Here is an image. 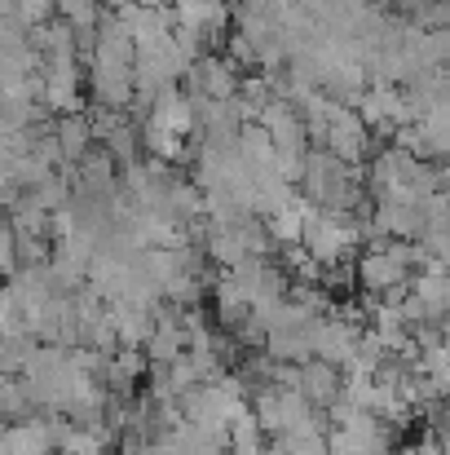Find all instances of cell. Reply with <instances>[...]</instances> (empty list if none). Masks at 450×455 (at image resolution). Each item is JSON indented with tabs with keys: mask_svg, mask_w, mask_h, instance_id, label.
<instances>
[{
	"mask_svg": "<svg viewBox=\"0 0 450 455\" xmlns=\"http://www.w3.org/2000/svg\"><path fill=\"white\" fill-rule=\"evenodd\" d=\"M398 455H442V447H438V438H420V443H407Z\"/></svg>",
	"mask_w": 450,
	"mask_h": 455,
	"instance_id": "obj_9",
	"label": "cell"
},
{
	"mask_svg": "<svg viewBox=\"0 0 450 455\" xmlns=\"http://www.w3.org/2000/svg\"><path fill=\"white\" fill-rule=\"evenodd\" d=\"M309 212H313V208L296 195L288 208H279V212H270V217H265V230H270L274 248H296L300 239H304V221H309Z\"/></svg>",
	"mask_w": 450,
	"mask_h": 455,
	"instance_id": "obj_5",
	"label": "cell"
},
{
	"mask_svg": "<svg viewBox=\"0 0 450 455\" xmlns=\"http://www.w3.org/2000/svg\"><path fill=\"white\" fill-rule=\"evenodd\" d=\"M181 80H186V93H190L194 102H230V98H239V84H243L239 67H234L225 53H203V58H194Z\"/></svg>",
	"mask_w": 450,
	"mask_h": 455,
	"instance_id": "obj_1",
	"label": "cell"
},
{
	"mask_svg": "<svg viewBox=\"0 0 450 455\" xmlns=\"http://www.w3.org/2000/svg\"><path fill=\"white\" fill-rule=\"evenodd\" d=\"M296 389L313 411H331L344 394V371L322 363V358H304L296 367Z\"/></svg>",
	"mask_w": 450,
	"mask_h": 455,
	"instance_id": "obj_2",
	"label": "cell"
},
{
	"mask_svg": "<svg viewBox=\"0 0 450 455\" xmlns=\"http://www.w3.org/2000/svg\"><path fill=\"white\" fill-rule=\"evenodd\" d=\"M53 142H58V151L67 164H80L84 155L93 151V120L84 116V111H71V116H62L58 124H53Z\"/></svg>",
	"mask_w": 450,
	"mask_h": 455,
	"instance_id": "obj_4",
	"label": "cell"
},
{
	"mask_svg": "<svg viewBox=\"0 0 450 455\" xmlns=\"http://www.w3.org/2000/svg\"><path fill=\"white\" fill-rule=\"evenodd\" d=\"M13 18L27 27V31H36V27H44V22H53L58 13H53V0H18V9H13Z\"/></svg>",
	"mask_w": 450,
	"mask_h": 455,
	"instance_id": "obj_8",
	"label": "cell"
},
{
	"mask_svg": "<svg viewBox=\"0 0 450 455\" xmlns=\"http://www.w3.org/2000/svg\"><path fill=\"white\" fill-rule=\"evenodd\" d=\"M36 411H40V407H36L27 380H22V376H0V420H4V425H22V420H31Z\"/></svg>",
	"mask_w": 450,
	"mask_h": 455,
	"instance_id": "obj_6",
	"label": "cell"
},
{
	"mask_svg": "<svg viewBox=\"0 0 450 455\" xmlns=\"http://www.w3.org/2000/svg\"><path fill=\"white\" fill-rule=\"evenodd\" d=\"M53 13H58L71 31H93L107 9H102L98 0H53Z\"/></svg>",
	"mask_w": 450,
	"mask_h": 455,
	"instance_id": "obj_7",
	"label": "cell"
},
{
	"mask_svg": "<svg viewBox=\"0 0 450 455\" xmlns=\"http://www.w3.org/2000/svg\"><path fill=\"white\" fill-rule=\"evenodd\" d=\"M172 22L194 27L203 36H217L234 22V4L230 0H172Z\"/></svg>",
	"mask_w": 450,
	"mask_h": 455,
	"instance_id": "obj_3",
	"label": "cell"
}]
</instances>
